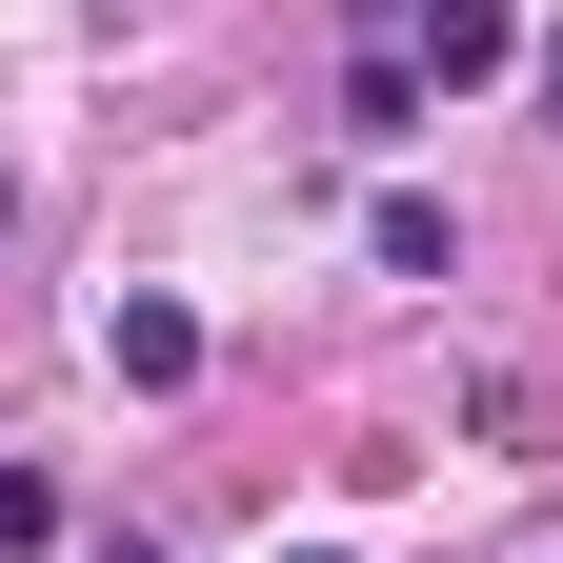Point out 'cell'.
I'll return each instance as SVG.
<instances>
[{"instance_id":"cell-1","label":"cell","mask_w":563,"mask_h":563,"mask_svg":"<svg viewBox=\"0 0 563 563\" xmlns=\"http://www.w3.org/2000/svg\"><path fill=\"white\" fill-rule=\"evenodd\" d=\"M101 363H121L141 402H162V383H201V302H181V282H121V302H101Z\"/></svg>"},{"instance_id":"cell-2","label":"cell","mask_w":563,"mask_h":563,"mask_svg":"<svg viewBox=\"0 0 563 563\" xmlns=\"http://www.w3.org/2000/svg\"><path fill=\"white\" fill-rule=\"evenodd\" d=\"M402 60H422V101H443V81H504V60H523V0H422Z\"/></svg>"},{"instance_id":"cell-3","label":"cell","mask_w":563,"mask_h":563,"mask_svg":"<svg viewBox=\"0 0 563 563\" xmlns=\"http://www.w3.org/2000/svg\"><path fill=\"white\" fill-rule=\"evenodd\" d=\"M342 141H422V60L363 41V81H342Z\"/></svg>"},{"instance_id":"cell-4","label":"cell","mask_w":563,"mask_h":563,"mask_svg":"<svg viewBox=\"0 0 563 563\" xmlns=\"http://www.w3.org/2000/svg\"><path fill=\"white\" fill-rule=\"evenodd\" d=\"M363 242H383V262H402V282H443V262H463V222H443V201H422V181H402V201H383V222H363Z\"/></svg>"},{"instance_id":"cell-5","label":"cell","mask_w":563,"mask_h":563,"mask_svg":"<svg viewBox=\"0 0 563 563\" xmlns=\"http://www.w3.org/2000/svg\"><path fill=\"white\" fill-rule=\"evenodd\" d=\"M41 543H60V483H41V463H0V563H41Z\"/></svg>"},{"instance_id":"cell-6","label":"cell","mask_w":563,"mask_h":563,"mask_svg":"<svg viewBox=\"0 0 563 563\" xmlns=\"http://www.w3.org/2000/svg\"><path fill=\"white\" fill-rule=\"evenodd\" d=\"M543 81H563V21H543Z\"/></svg>"},{"instance_id":"cell-7","label":"cell","mask_w":563,"mask_h":563,"mask_svg":"<svg viewBox=\"0 0 563 563\" xmlns=\"http://www.w3.org/2000/svg\"><path fill=\"white\" fill-rule=\"evenodd\" d=\"M282 563H342V543H282Z\"/></svg>"},{"instance_id":"cell-8","label":"cell","mask_w":563,"mask_h":563,"mask_svg":"<svg viewBox=\"0 0 563 563\" xmlns=\"http://www.w3.org/2000/svg\"><path fill=\"white\" fill-rule=\"evenodd\" d=\"M101 563H162V543H101Z\"/></svg>"},{"instance_id":"cell-9","label":"cell","mask_w":563,"mask_h":563,"mask_svg":"<svg viewBox=\"0 0 563 563\" xmlns=\"http://www.w3.org/2000/svg\"><path fill=\"white\" fill-rule=\"evenodd\" d=\"M0 222H21V181H0Z\"/></svg>"}]
</instances>
